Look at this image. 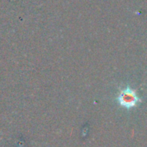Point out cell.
<instances>
[{"label":"cell","instance_id":"obj_1","mask_svg":"<svg viewBox=\"0 0 147 147\" xmlns=\"http://www.w3.org/2000/svg\"><path fill=\"white\" fill-rule=\"evenodd\" d=\"M117 101L119 105L123 108H133L138 103L141 102V98L136 94L135 90L129 86L123 88L117 96Z\"/></svg>","mask_w":147,"mask_h":147}]
</instances>
